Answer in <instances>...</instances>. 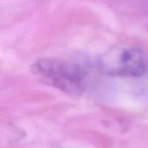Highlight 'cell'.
Segmentation results:
<instances>
[{"mask_svg":"<svg viewBox=\"0 0 148 148\" xmlns=\"http://www.w3.org/2000/svg\"><path fill=\"white\" fill-rule=\"evenodd\" d=\"M141 9H142V10H143L144 13H146L147 15H148V2L143 3V4L141 6Z\"/></svg>","mask_w":148,"mask_h":148,"instance_id":"obj_3","label":"cell"},{"mask_svg":"<svg viewBox=\"0 0 148 148\" xmlns=\"http://www.w3.org/2000/svg\"><path fill=\"white\" fill-rule=\"evenodd\" d=\"M107 70V73L112 75L140 77L148 70L147 56L140 47H127L117 56L115 64Z\"/></svg>","mask_w":148,"mask_h":148,"instance_id":"obj_2","label":"cell"},{"mask_svg":"<svg viewBox=\"0 0 148 148\" xmlns=\"http://www.w3.org/2000/svg\"><path fill=\"white\" fill-rule=\"evenodd\" d=\"M31 71L69 95H79L87 87L86 70L75 62L58 58H41L32 64Z\"/></svg>","mask_w":148,"mask_h":148,"instance_id":"obj_1","label":"cell"}]
</instances>
